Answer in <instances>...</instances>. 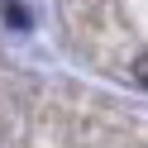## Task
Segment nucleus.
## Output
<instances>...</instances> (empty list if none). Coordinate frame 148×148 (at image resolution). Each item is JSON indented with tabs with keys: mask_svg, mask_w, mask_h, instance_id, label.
Wrapping results in <instances>:
<instances>
[{
	"mask_svg": "<svg viewBox=\"0 0 148 148\" xmlns=\"http://www.w3.org/2000/svg\"><path fill=\"white\" fill-rule=\"evenodd\" d=\"M134 72H138V81H148V58H138V67H134Z\"/></svg>",
	"mask_w": 148,
	"mask_h": 148,
	"instance_id": "f03ea898",
	"label": "nucleus"
},
{
	"mask_svg": "<svg viewBox=\"0 0 148 148\" xmlns=\"http://www.w3.org/2000/svg\"><path fill=\"white\" fill-rule=\"evenodd\" d=\"M0 10H5V19H10L14 29H29V10H24L19 0H0Z\"/></svg>",
	"mask_w": 148,
	"mask_h": 148,
	"instance_id": "f257e3e1",
	"label": "nucleus"
}]
</instances>
